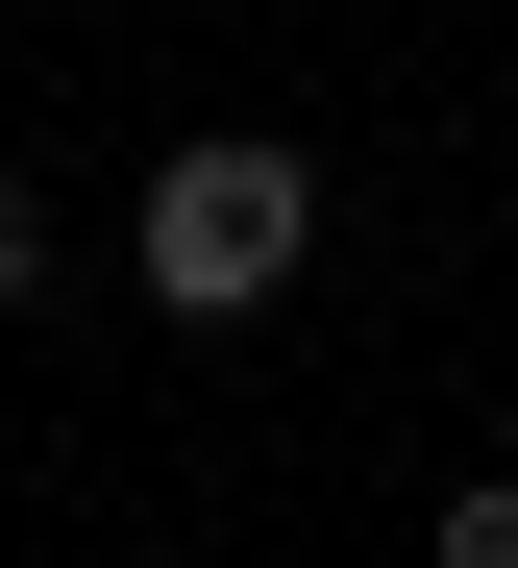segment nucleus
Listing matches in <instances>:
<instances>
[{
  "label": "nucleus",
  "instance_id": "7ed1b4c3",
  "mask_svg": "<svg viewBox=\"0 0 518 568\" xmlns=\"http://www.w3.org/2000/svg\"><path fill=\"white\" fill-rule=\"evenodd\" d=\"M26 272H50V173H0V297H26Z\"/></svg>",
  "mask_w": 518,
  "mask_h": 568
},
{
  "label": "nucleus",
  "instance_id": "f257e3e1",
  "mask_svg": "<svg viewBox=\"0 0 518 568\" xmlns=\"http://www.w3.org/2000/svg\"><path fill=\"white\" fill-rule=\"evenodd\" d=\"M124 247H149L173 322H272L296 247H322V173H296L272 124H197V149H149V223H124Z\"/></svg>",
  "mask_w": 518,
  "mask_h": 568
},
{
  "label": "nucleus",
  "instance_id": "f03ea898",
  "mask_svg": "<svg viewBox=\"0 0 518 568\" xmlns=\"http://www.w3.org/2000/svg\"><path fill=\"white\" fill-rule=\"evenodd\" d=\"M445 568H518V469H469V495H445Z\"/></svg>",
  "mask_w": 518,
  "mask_h": 568
}]
</instances>
